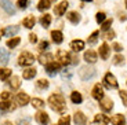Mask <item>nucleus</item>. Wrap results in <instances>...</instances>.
I'll list each match as a JSON object with an SVG mask.
<instances>
[{"label":"nucleus","instance_id":"1","mask_svg":"<svg viewBox=\"0 0 127 125\" xmlns=\"http://www.w3.org/2000/svg\"><path fill=\"white\" fill-rule=\"evenodd\" d=\"M48 104H50V107L54 110V111H64L65 107H66L64 96H61V95H58V94H54L48 98Z\"/></svg>","mask_w":127,"mask_h":125},{"label":"nucleus","instance_id":"2","mask_svg":"<svg viewBox=\"0 0 127 125\" xmlns=\"http://www.w3.org/2000/svg\"><path fill=\"white\" fill-rule=\"evenodd\" d=\"M79 76H80V78L82 80H90V78H93L95 76V69L94 67H91V66H83V67H80V70H79Z\"/></svg>","mask_w":127,"mask_h":125},{"label":"nucleus","instance_id":"3","mask_svg":"<svg viewBox=\"0 0 127 125\" xmlns=\"http://www.w3.org/2000/svg\"><path fill=\"white\" fill-rule=\"evenodd\" d=\"M33 62H35V56L32 55L31 52H22L19 55L18 63L21 66H31V65H33Z\"/></svg>","mask_w":127,"mask_h":125},{"label":"nucleus","instance_id":"4","mask_svg":"<svg viewBox=\"0 0 127 125\" xmlns=\"http://www.w3.org/2000/svg\"><path fill=\"white\" fill-rule=\"evenodd\" d=\"M104 83H105V87L109 88V89H116L118 88V80L112 73H106L104 77Z\"/></svg>","mask_w":127,"mask_h":125},{"label":"nucleus","instance_id":"5","mask_svg":"<svg viewBox=\"0 0 127 125\" xmlns=\"http://www.w3.org/2000/svg\"><path fill=\"white\" fill-rule=\"evenodd\" d=\"M57 58L60 61V63L64 66H68L70 63V54L66 52V51H64V50H60L57 52Z\"/></svg>","mask_w":127,"mask_h":125},{"label":"nucleus","instance_id":"6","mask_svg":"<svg viewBox=\"0 0 127 125\" xmlns=\"http://www.w3.org/2000/svg\"><path fill=\"white\" fill-rule=\"evenodd\" d=\"M0 6H1V8H3L8 15H14V14H15V8L13 7V3H11L10 0H0Z\"/></svg>","mask_w":127,"mask_h":125},{"label":"nucleus","instance_id":"7","mask_svg":"<svg viewBox=\"0 0 127 125\" xmlns=\"http://www.w3.org/2000/svg\"><path fill=\"white\" fill-rule=\"evenodd\" d=\"M99 106H101V109L104 111H111L113 109V102H112L111 98H102L99 100Z\"/></svg>","mask_w":127,"mask_h":125},{"label":"nucleus","instance_id":"8","mask_svg":"<svg viewBox=\"0 0 127 125\" xmlns=\"http://www.w3.org/2000/svg\"><path fill=\"white\" fill-rule=\"evenodd\" d=\"M60 67H61V63H57V62L46 63V72L50 76H54L55 73H57V70H60Z\"/></svg>","mask_w":127,"mask_h":125},{"label":"nucleus","instance_id":"9","mask_svg":"<svg viewBox=\"0 0 127 125\" xmlns=\"http://www.w3.org/2000/svg\"><path fill=\"white\" fill-rule=\"evenodd\" d=\"M69 7V3L68 1H62V3H60L58 6H55V8H54V14L57 17H61V15H64V14L66 13V8Z\"/></svg>","mask_w":127,"mask_h":125},{"label":"nucleus","instance_id":"10","mask_svg":"<svg viewBox=\"0 0 127 125\" xmlns=\"http://www.w3.org/2000/svg\"><path fill=\"white\" fill-rule=\"evenodd\" d=\"M35 120H36V121H37L40 125H47L48 121H50V118H48V114H47V113H44V111L36 113Z\"/></svg>","mask_w":127,"mask_h":125},{"label":"nucleus","instance_id":"11","mask_svg":"<svg viewBox=\"0 0 127 125\" xmlns=\"http://www.w3.org/2000/svg\"><path fill=\"white\" fill-rule=\"evenodd\" d=\"M83 58H84V61H86L87 63H95L98 56H97V52H95V51L89 50V51L84 52V56H83Z\"/></svg>","mask_w":127,"mask_h":125},{"label":"nucleus","instance_id":"12","mask_svg":"<svg viewBox=\"0 0 127 125\" xmlns=\"http://www.w3.org/2000/svg\"><path fill=\"white\" fill-rule=\"evenodd\" d=\"M93 98L97 100H101L102 98H104V89H102V87L99 84H95L94 88H93Z\"/></svg>","mask_w":127,"mask_h":125},{"label":"nucleus","instance_id":"13","mask_svg":"<svg viewBox=\"0 0 127 125\" xmlns=\"http://www.w3.org/2000/svg\"><path fill=\"white\" fill-rule=\"evenodd\" d=\"M73 121H75L76 125H86L87 118H86V116H84L82 111H76L75 113V117H73Z\"/></svg>","mask_w":127,"mask_h":125},{"label":"nucleus","instance_id":"14","mask_svg":"<svg viewBox=\"0 0 127 125\" xmlns=\"http://www.w3.org/2000/svg\"><path fill=\"white\" fill-rule=\"evenodd\" d=\"M94 122L95 124H99V125H108L111 122V118L106 117L105 114H97L94 117Z\"/></svg>","mask_w":127,"mask_h":125},{"label":"nucleus","instance_id":"15","mask_svg":"<svg viewBox=\"0 0 127 125\" xmlns=\"http://www.w3.org/2000/svg\"><path fill=\"white\" fill-rule=\"evenodd\" d=\"M18 32H19V26L14 25V26H7V28H4L1 33H3V35H6V36H8V37H11V36L17 35Z\"/></svg>","mask_w":127,"mask_h":125},{"label":"nucleus","instance_id":"16","mask_svg":"<svg viewBox=\"0 0 127 125\" xmlns=\"http://www.w3.org/2000/svg\"><path fill=\"white\" fill-rule=\"evenodd\" d=\"M70 48L73 50V52H79V51H82L83 48H84V41H82V40H73L72 43H70Z\"/></svg>","mask_w":127,"mask_h":125},{"label":"nucleus","instance_id":"17","mask_svg":"<svg viewBox=\"0 0 127 125\" xmlns=\"http://www.w3.org/2000/svg\"><path fill=\"white\" fill-rule=\"evenodd\" d=\"M109 45L106 43L101 44V47H99V56H101L102 59H108L109 58Z\"/></svg>","mask_w":127,"mask_h":125},{"label":"nucleus","instance_id":"18","mask_svg":"<svg viewBox=\"0 0 127 125\" xmlns=\"http://www.w3.org/2000/svg\"><path fill=\"white\" fill-rule=\"evenodd\" d=\"M111 122L113 125H126V118L123 114H116L111 118Z\"/></svg>","mask_w":127,"mask_h":125},{"label":"nucleus","instance_id":"19","mask_svg":"<svg viewBox=\"0 0 127 125\" xmlns=\"http://www.w3.org/2000/svg\"><path fill=\"white\" fill-rule=\"evenodd\" d=\"M66 18L69 19V22H72L73 25H77L80 22V14L77 11H72V13H69L66 15Z\"/></svg>","mask_w":127,"mask_h":125},{"label":"nucleus","instance_id":"20","mask_svg":"<svg viewBox=\"0 0 127 125\" xmlns=\"http://www.w3.org/2000/svg\"><path fill=\"white\" fill-rule=\"evenodd\" d=\"M0 109L3 110V111H13L15 109V104L13 102H7V100H3V102H0Z\"/></svg>","mask_w":127,"mask_h":125},{"label":"nucleus","instance_id":"21","mask_svg":"<svg viewBox=\"0 0 127 125\" xmlns=\"http://www.w3.org/2000/svg\"><path fill=\"white\" fill-rule=\"evenodd\" d=\"M51 39H53V41H54L55 44H61L64 40V35L60 30H53L51 32Z\"/></svg>","mask_w":127,"mask_h":125},{"label":"nucleus","instance_id":"22","mask_svg":"<svg viewBox=\"0 0 127 125\" xmlns=\"http://www.w3.org/2000/svg\"><path fill=\"white\" fill-rule=\"evenodd\" d=\"M29 96L25 94V92H19L18 95H17V102H18L19 104H22V106H25V104H28L29 102Z\"/></svg>","mask_w":127,"mask_h":125},{"label":"nucleus","instance_id":"23","mask_svg":"<svg viewBox=\"0 0 127 125\" xmlns=\"http://www.w3.org/2000/svg\"><path fill=\"white\" fill-rule=\"evenodd\" d=\"M36 69L35 67H29V69H26V70H24V73H22V77L25 78V80H31V78H33L36 76Z\"/></svg>","mask_w":127,"mask_h":125},{"label":"nucleus","instance_id":"24","mask_svg":"<svg viewBox=\"0 0 127 125\" xmlns=\"http://www.w3.org/2000/svg\"><path fill=\"white\" fill-rule=\"evenodd\" d=\"M10 59V54L7 50H3V48H0V65H6Z\"/></svg>","mask_w":127,"mask_h":125},{"label":"nucleus","instance_id":"25","mask_svg":"<svg viewBox=\"0 0 127 125\" xmlns=\"http://www.w3.org/2000/svg\"><path fill=\"white\" fill-rule=\"evenodd\" d=\"M24 26L25 28H28V29H32L33 26H35V23H36V19H35V17L33 15H31V17H26L25 19H24Z\"/></svg>","mask_w":127,"mask_h":125},{"label":"nucleus","instance_id":"26","mask_svg":"<svg viewBox=\"0 0 127 125\" xmlns=\"http://www.w3.org/2000/svg\"><path fill=\"white\" fill-rule=\"evenodd\" d=\"M70 100H72L73 103H76V104L82 103V100H83L82 94H80V92H77V91H73L72 94H70Z\"/></svg>","mask_w":127,"mask_h":125},{"label":"nucleus","instance_id":"27","mask_svg":"<svg viewBox=\"0 0 127 125\" xmlns=\"http://www.w3.org/2000/svg\"><path fill=\"white\" fill-rule=\"evenodd\" d=\"M53 61V55L51 54H41L40 56H39V62L41 63V65H46V63L51 62Z\"/></svg>","mask_w":127,"mask_h":125},{"label":"nucleus","instance_id":"28","mask_svg":"<svg viewBox=\"0 0 127 125\" xmlns=\"http://www.w3.org/2000/svg\"><path fill=\"white\" fill-rule=\"evenodd\" d=\"M51 23V15H48V14H44V15L40 18V25L43 26V28H48Z\"/></svg>","mask_w":127,"mask_h":125},{"label":"nucleus","instance_id":"29","mask_svg":"<svg viewBox=\"0 0 127 125\" xmlns=\"http://www.w3.org/2000/svg\"><path fill=\"white\" fill-rule=\"evenodd\" d=\"M50 4H51V0H40L37 4V8L40 11H44V10H48L50 8Z\"/></svg>","mask_w":127,"mask_h":125},{"label":"nucleus","instance_id":"30","mask_svg":"<svg viewBox=\"0 0 127 125\" xmlns=\"http://www.w3.org/2000/svg\"><path fill=\"white\" fill-rule=\"evenodd\" d=\"M19 85H21V83H19V77L13 76L11 80H10V87H11V89H18Z\"/></svg>","mask_w":127,"mask_h":125},{"label":"nucleus","instance_id":"31","mask_svg":"<svg viewBox=\"0 0 127 125\" xmlns=\"http://www.w3.org/2000/svg\"><path fill=\"white\" fill-rule=\"evenodd\" d=\"M11 76V70L10 69H0V80H7Z\"/></svg>","mask_w":127,"mask_h":125},{"label":"nucleus","instance_id":"32","mask_svg":"<svg viewBox=\"0 0 127 125\" xmlns=\"http://www.w3.org/2000/svg\"><path fill=\"white\" fill-rule=\"evenodd\" d=\"M32 106L33 107H36V109H40V107H43L44 106V102L41 99H37V98H33L32 99Z\"/></svg>","mask_w":127,"mask_h":125},{"label":"nucleus","instance_id":"33","mask_svg":"<svg viewBox=\"0 0 127 125\" xmlns=\"http://www.w3.org/2000/svg\"><path fill=\"white\" fill-rule=\"evenodd\" d=\"M19 41H21V39H18V37H14V39H11V40H8L7 41V47H10V48H14V47H17L19 44Z\"/></svg>","mask_w":127,"mask_h":125},{"label":"nucleus","instance_id":"34","mask_svg":"<svg viewBox=\"0 0 127 125\" xmlns=\"http://www.w3.org/2000/svg\"><path fill=\"white\" fill-rule=\"evenodd\" d=\"M58 125H70V117L69 116H62L58 121Z\"/></svg>","mask_w":127,"mask_h":125},{"label":"nucleus","instance_id":"35","mask_svg":"<svg viewBox=\"0 0 127 125\" xmlns=\"http://www.w3.org/2000/svg\"><path fill=\"white\" fill-rule=\"evenodd\" d=\"M112 22H113V19H105L104 22H102V30L104 32H106V30H109V28H111V25H112Z\"/></svg>","mask_w":127,"mask_h":125},{"label":"nucleus","instance_id":"36","mask_svg":"<svg viewBox=\"0 0 127 125\" xmlns=\"http://www.w3.org/2000/svg\"><path fill=\"white\" fill-rule=\"evenodd\" d=\"M98 35H99V32H98V30L93 32V35L89 37V44H95V43H97V39H98Z\"/></svg>","mask_w":127,"mask_h":125},{"label":"nucleus","instance_id":"37","mask_svg":"<svg viewBox=\"0 0 127 125\" xmlns=\"http://www.w3.org/2000/svg\"><path fill=\"white\" fill-rule=\"evenodd\" d=\"M48 85H50V84H48V81H47V80H44V78H41V80H39V81H37V87L41 88V89H47Z\"/></svg>","mask_w":127,"mask_h":125},{"label":"nucleus","instance_id":"38","mask_svg":"<svg viewBox=\"0 0 127 125\" xmlns=\"http://www.w3.org/2000/svg\"><path fill=\"white\" fill-rule=\"evenodd\" d=\"M119 95H120L122 100H123V104H124V106H127V91L122 89L120 92H119Z\"/></svg>","mask_w":127,"mask_h":125},{"label":"nucleus","instance_id":"39","mask_svg":"<svg viewBox=\"0 0 127 125\" xmlns=\"http://www.w3.org/2000/svg\"><path fill=\"white\" fill-rule=\"evenodd\" d=\"M95 19H97V22H98V23H102V22H104L106 18H105V14H104V13H97Z\"/></svg>","mask_w":127,"mask_h":125},{"label":"nucleus","instance_id":"40","mask_svg":"<svg viewBox=\"0 0 127 125\" xmlns=\"http://www.w3.org/2000/svg\"><path fill=\"white\" fill-rule=\"evenodd\" d=\"M28 3H29V0H18L17 6H18L19 8H26V7H28Z\"/></svg>","mask_w":127,"mask_h":125},{"label":"nucleus","instance_id":"41","mask_svg":"<svg viewBox=\"0 0 127 125\" xmlns=\"http://www.w3.org/2000/svg\"><path fill=\"white\" fill-rule=\"evenodd\" d=\"M123 56L122 55H116L113 58V65H120V63H123Z\"/></svg>","mask_w":127,"mask_h":125},{"label":"nucleus","instance_id":"42","mask_svg":"<svg viewBox=\"0 0 127 125\" xmlns=\"http://www.w3.org/2000/svg\"><path fill=\"white\" fill-rule=\"evenodd\" d=\"M10 96H11V95H10L8 92H7V91H4V92H1V94H0V98H1L3 100H8V99H10Z\"/></svg>","mask_w":127,"mask_h":125},{"label":"nucleus","instance_id":"43","mask_svg":"<svg viewBox=\"0 0 127 125\" xmlns=\"http://www.w3.org/2000/svg\"><path fill=\"white\" fill-rule=\"evenodd\" d=\"M19 125H31V118H22V120H19Z\"/></svg>","mask_w":127,"mask_h":125},{"label":"nucleus","instance_id":"44","mask_svg":"<svg viewBox=\"0 0 127 125\" xmlns=\"http://www.w3.org/2000/svg\"><path fill=\"white\" fill-rule=\"evenodd\" d=\"M104 37L105 39H106V40H108V39H113L115 37V33H113V32H108V30H106V33H105V35H104Z\"/></svg>","mask_w":127,"mask_h":125},{"label":"nucleus","instance_id":"45","mask_svg":"<svg viewBox=\"0 0 127 125\" xmlns=\"http://www.w3.org/2000/svg\"><path fill=\"white\" fill-rule=\"evenodd\" d=\"M47 47H48V43H47V41H41V43L39 44V50H40V51H43L44 48H47Z\"/></svg>","mask_w":127,"mask_h":125},{"label":"nucleus","instance_id":"46","mask_svg":"<svg viewBox=\"0 0 127 125\" xmlns=\"http://www.w3.org/2000/svg\"><path fill=\"white\" fill-rule=\"evenodd\" d=\"M113 50L116 51V52H120V51L123 50V47H122L119 43H115V44H113Z\"/></svg>","mask_w":127,"mask_h":125},{"label":"nucleus","instance_id":"47","mask_svg":"<svg viewBox=\"0 0 127 125\" xmlns=\"http://www.w3.org/2000/svg\"><path fill=\"white\" fill-rule=\"evenodd\" d=\"M29 41H31V43H36V41H37V36H36L35 33L29 35Z\"/></svg>","mask_w":127,"mask_h":125},{"label":"nucleus","instance_id":"48","mask_svg":"<svg viewBox=\"0 0 127 125\" xmlns=\"http://www.w3.org/2000/svg\"><path fill=\"white\" fill-rule=\"evenodd\" d=\"M1 125H13V124H11V122H10V121H4V122H3V124H1Z\"/></svg>","mask_w":127,"mask_h":125},{"label":"nucleus","instance_id":"49","mask_svg":"<svg viewBox=\"0 0 127 125\" xmlns=\"http://www.w3.org/2000/svg\"><path fill=\"white\" fill-rule=\"evenodd\" d=\"M82 1H91V0H82Z\"/></svg>","mask_w":127,"mask_h":125},{"label":"nucleus","instance_id":"50","mask_svg":"<svg viewBox=\"0 0 127 125\" xmlns=\"http://www.w3.org/2000/svg\"><path fill=\"white\" fill-rule=\"evenodd\" d=\"M126 8H127V0H126Z\"/></svg>","mask_w":127,"mask_h":125},{"label":"nucleus","instance_id":"51","mask_svg":"<svg viewBox=\"0 0 127 125\" xmlns=\"http://www.w3.org/2000/svg\"><path fill=\"white\" fill-rule=\"evenodd\" d=\"M51 1H57V0H51Z\"/></svg>","mask_w":127,"mask_h":125}]
</instances>
